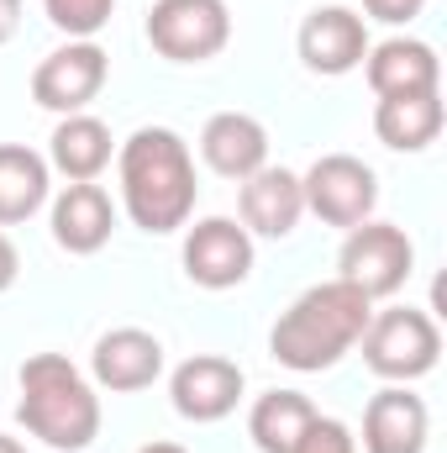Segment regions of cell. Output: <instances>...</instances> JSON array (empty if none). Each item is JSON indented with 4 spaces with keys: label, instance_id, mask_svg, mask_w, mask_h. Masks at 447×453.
<instances>
[{
    "label": "cell",
    "instance_id": "6da1fadb",
    "mask_svg": "<svg viewBox=\"0 0 447 453\" xmlns=\"http://www.w3.org/2000/svg\"><path fill=\"white\" fill-rule=\"evenodd\" d=\"M116 169H121V206H126L132 226L163 237L190 222L201 185H195L190 142L174 127H137L121 142Z\"/></svg>",
    "mask_w": 447,
    "mask_h": 453
},
{
    "label": "cell",
    "instance_id": "7a4b0ae2",
    "mask_svg": "<svg viewBox=\"0 0 447 453\" xmlns=\"http://www.w3.org/2000/svg\"><path fill=\"white\" fill-rule=\"evenodd\" d=\"M368 317H374V301H368L358 285H347V280L311 285V290L295 296L290 311L274 322L269 353H274L284 369H295V374H322V369L342 364V358L358 348Z\"/></svg>",
    "mask_w": 447,
    "mask_h": 453
},
{
    "label": "cell",
    "instance_id": "3957f363",
    "mask_svg": "<svg viewBox=\"0 0 447 453\" xmlns=\"http://www.w3.org/2000/svg\"><path fill=\"white\" fill-rule=\"evenodd\" d=\"M16 422L58 453H85L101 438V395L64 353H32L16 374Z\"/></svg>",
    "mask_w": 447,
    "mask_h": 453
},
{
    "label": "cell",
    "instance_id": "277c9868",
    "mask_svg": "<svg viewBox=\"0 0 447 453\" xmlns=\"http://www.w3.org/2000/svg\"><path fill=\"white\" fill-rule=\"evenodd\" d=\"M363 364L390 380V385H411L421 374L437 369V353H443V333L427 311L416 306H390V311H374L368 327H363Z\"/></svg>",
    "mask_w": 447,
    "mask_h": 453
},
{
    "label": "cell",
    "instance_id": "5b68a950",
    "mask_svg": "<svg viewBox=\"0 0 447 453\" xmlns=\"http://www.w3.org/2000/svg\"><path fill=\"white\" fill-rule=\"evenodd\" d=\"M411 269H416V248L395 222L368 217V222L347 226V242L337 253V280L358 285L368 301H384L411 280Z\"/></svg>",
    "mask_w": 447,
    "mask_h": 453
},
{
    "label": "cell",
    "instance_id": "8992f818",
    "mask_svg": "<svg viewBox=\"0 0 447 453\" xmlns=\"http://www.w3.org/2000/svg\"><path fill=\"white\" fill-rule=\"evenodd\" d=\"M148 42L169 64H206L231 42V11L226 0H153Z\"/></svg>",
    "mask_w": 447,
    "mask_h": 453
},
{
    "label": "cell",
    "instance_id": "52a82bcc",
    "mask_svg": "<svg viewBox=\"0 0 447 453\" xmlns=\"http://www.w3.org/2000/svg\"><path fill=\"white\" fill-rule=\"evenodd\" d=\"M300 196H306V211L327 226H358L374 217L379 206V180L363 158L352 153H322L306 174H300Z\"/></svg>",
    "mask_w": 447,
    "mask_h": 453
},
{
    "label": "cell",
    "instance_id": "ba28073f",
    "mask_svg": "<svg viewBox=\"0 0 447 453\" xmlns=\"http://www.w3.org/2000/svg\"><path fill=\"white\" fill-rule=\"evenodd\" d=\"M106 74H111L106 48H101L95 37H69L64 48H53V53L32 69V101H37L42 111L74 116L106 90Z\"/></svg>",
    "mask_w": 447,
    "mask_h": 453
},
{
    "label": "cell",
    "instance_id": "9c48e42d",
    "mask_svg": "<svg viewBox=\"0 0 447 453\" xmlns=\"http://www.w3.org/2000/svg\"><path fill=\"white\" fill-rule=\"evenodd\" d=\"M185 274L201 290H231L253 274V232L231 217H206L185 232Z\"/></svg>",
    "mask_w": 447,
    "mask_h": 453
},
{
    "label": "cell",
    "instance_id": "30bf717a",
    "mask_svg": "<svg viewBox=\"0 0 447 453\" xmlns=\"http://www.w3.org/2000/svg\"><path fill=\"white\" fill-rule=\"evenodd\" d=\"M295 48H300V64H306L311 74L337 80V74H352V69L368 58V27H363V16L347 11V5H316V11L300 21Z\"/></svg>",
    "mask_w": 447,
    "mask_h": 453
},
{
    "label": "cell",
    "instance_id": "8fae6325",
    "mask_svg": "<svg viewBox=\"0 0 447 453\" xmlns=\"http://www.w3.org/2000/svg\"><path fill=\"white\" fill-rule=\"evenodd\" d=\"M242 369L222 358V353H195L185 358L174 374H169V395H174V411L185 422H222L237 411L242 401Z\"/></svg>",
    "mask_w": 447,
    "mask_h": 453
},
{
    "label": "cell",
    "instance_id": "7c38bea8",
    "mask_svg": "<svg viewBox=\"0 0 447 453\" xmlns=\"http://www.w3.org/2000/svg\"><path fill=\"white\" fill-rule=\"evenodd\" d=\"M432 411L416 390L384 385L363 411V453H427Z\"/></svg>",
    "mask_w": 447,
    "mask_h": 453
},
{
    "label": "cell",
    "instance_id": "4fadbf2b",
    "mask_svg": "<svg viewBox=\"0 0 447 453\" xmlns=\"http://www.w3.org/2000/svg\"><path fill=\"white\" fill-rule=\"evenodd\" d=\"M90 374L111 395L148 390L163 374V342L153 333H142V327H111L106 338L95 342V353H90Z\"/></svg>",
    "mask_w": 447,
    "mask_h": 453
},
{
    "label": "cell",
    "instance_id": "5bb4252c",
    "mask_svg": "<svg viewBox=\"0 0 447 453\" xmlns=\"http://www.w3.org/2000/svg\"><path fill=\"white\" fill-rule=\"evenodd\" d=\"M201 158L222 174V180H247L269 164V132L263 121L247 111H216L201 127Z\"/></svg>",
    "mask_w": 447,
    "mask_h": 453
},
{
    "label": "cell",
    "instance_id": "9a60e30c",
    "mask_svg": "<svg viewBox=\"0 0 447 453\" xmlns=\"http://www.w3.org/2000/svg\"><path fill=\"white\" fill-rule=\"evenodd\" d=\"M111 232H116V206L95 180L58 190V201H53V242L64 253H80V258L101 253L111 242Z\"/></svg>",
    "mask_w": 447,
    "mask_h": 453
},
{
    "label": "cell",
    "instance_id": "2e32d148",
    "mask_svg": "<svg viewBox=\"0 0 447 453\" xmlns=\"http://www.w3.org/2000/svg\"><path fill=\"white\" fill-rule=\"evenodd\" d=\"M363 74H368L374 96H427L443 85V64H437L432 42H421V37H390V42L368 48Z\"/></svg>",
    "mask_w": 447,
    "mask_h": 453
},
{
    "label": "cell",
    "instance_id": "e0dca14e",
    "mask_svg": "<svg viewBox=\"0 0 447 453\" xmlns=\"http://www.w3.org/2000/svg\"><path fill=\"white\" fill-rule=\"evenodd\" d=\"M242 226L258 237H290L295 222L306 217V196H300V174L263 164L258 174L242 180Z\"/></svg>",
    "mask_w": 447,
    "mask_h": 453
},
{
    "label": "cell",
    "instance_id": "ac0fdd59",
    "mask_svg": "<svg viewBox=\"0 0 447 453\" xmlns=\"http://www.w3.org/2000/svg\"><path fill=\"white\" fill-rule=\"evenodd\" d=\"M111 164V127L90 111L64 116L48 137V169H58L69 185L101 180V169Z\"/></svg>",
    "mask_w": 447,
    "mask_h": 453
},
{
    "label": "cell",
    "instance_id": "d6986e66",
    "mask_svg": "<svg viewBox=\"0 0 447 453\" xmlns=\"http://www.w3.org/2000/svg\"><path fill=\"white\" fill-rule=\"evenodd\" d=\"M443 90H427V96H379L374 106V132L384 148L395 153H421L437 142L443 132Z\"/></svg>",
    "mask_w": 447,
    "mask_h": 453
},
{
    "label": "cell",
    "instance_id": "ffe728a7",
    "mask_svg": "<svg viewBox=\"0 0 447 453\" xmlns=\"http://www.w3.org/2000/svg\"><path fill=\"white\" fill-rule=\"evenodd\" d=\"M48 158L27 142H0V226H16L42 211L48 201Z\"/></svg>",
    "mask_w": 447,
    "mask_h": 453
},
{
    "label": "cell",
    "instance_id": "44dd1931",
    "mask_svg": "<svg viewBox=\"0 0 447 453\" xmlns=\"http://www.w3.org/2000/svg\"><path fill=\"white\" fill-rule=\"evenodd\" d=\"M311 422H316V406L300 390H269L247 411V438L258 443V453H295Z\"/></svg>",
    "mask_w": 447,
    "mask_h": 453
},
{
    "label": "cell",
    "instance_id": "7402d4cb",
    "mask_svg": "<svg viewBox=\"0 0 447 453\" xmlns=\"http://www.w3.org/2000/svg\"><path fill=\"white\" fill-rule=\"evenodd\" d=\"M42 11H48V21H53L58 32H69V37H95V32L111 21L116 0H42Z\"/></svg>",
    "mask_w": 447,
    "mask_h": 453
},
{
    "label": "cell",
    "instance_id": "603a6c76",
    "mask_svg": "<svg viewBox=\"0 0 447 453\" xmlns=\"http://www.w3.org/2000/svg\"><path fill=\"white\" fill-rule=\"evenodd\" d=\"M295 453H358V438L347 433V422H337V417H322V411H316V422L306 427V438L295 443Z\"/></svg>",
    "mask_w": 447,
    "mask_h": 453
},
{
    "label": "cell",
    "instance_id": "cb8c5ba5",
    "mask_svg": "<svg viewBox=\"0 0 447 453\" xmlns=\"http://www.w3.org/2000/svg\"><path fill=\"white\" fill-rule=\"evenodd\" d=\"M421 5L427 0H363V11L374 21H384V27H405L411 16H421Z\"/></svg>",
    "mask_w": 447,
    "mask_h": 453
},
{
    "label": "cell",
    "instance_id": "d4e9b609",
    "mask_svg": "<svg viewBox=\"0 0 447 453\" xmlns=\"http://www.w3.org/2000/svg\"><path fill=\"white\" fill-rule=\"evenodd\" d=\"M16 274H21V253H16V242L0 232V290H11V285H16Z\"/></svg>",
    "mask_w": 447,
    "mask_h": 453
},
{
    "label": "cell",
    "instance_id": "484cf974",
    "mask_svg": "<svg viewBox=\"0 0 447 453\" xmlns=\"http://www.w3.org/2000/svg\"><path fill=\"white\" fill-rule=\"evenodd\" d=\"M16 27H21V0H0V48L16 37Z\"/></svg>",
    "mask_w": 447,
    "mask_h": 453
},
{
    "label": "cell",
    "instance_id": "4316f807",
    "mask_svg": "<svg viewBox=\"0 0 447 453\" xmlns=\"http://www.w3.org/2000/svg\"><path fill=\"white\" fill-rule=\"evenodd\" d=\"M137 453H185V449H179V443H142Z\"/></svg>",
    "mask_w": 447,
    "mask_h": 453
},
{
    "label": "cell",
    "instance_id": "83f0119b",
    "mask_svg": "<svg viewBox=\"0 0 447 453\" xmlns=\"http://www.w3.org/2000/svg\"><path fill=\"white\" fill-rule=\"evenodd\" d=\"M0 453H27V449H21L16 438H5V433H0Z\"/></svg>",
    "mask_w": 447,
    "mask_h": 453
}]
</instances>
